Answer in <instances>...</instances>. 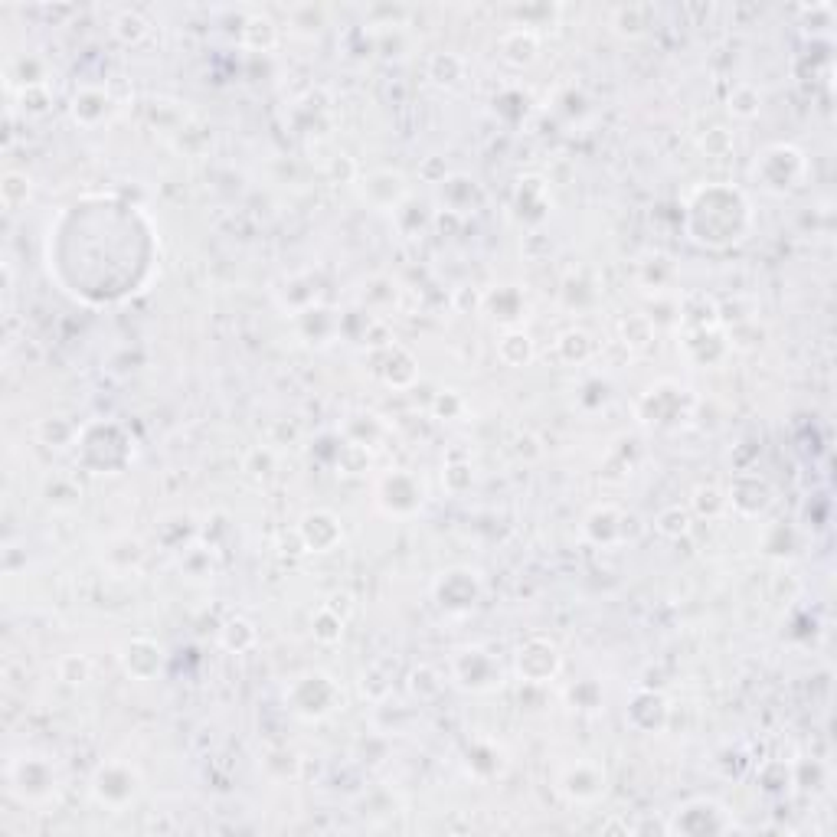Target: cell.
I'll use <instances>...</instances> for the list:
<instances>
[{"mask_svg":"<svg viewBox=\"0 0 837 837\" xmlns=\"http://www.w3.org/2000/svg\"><path fill=\"white\" fill-rule=\"evenodd\" d=\"M301 537H305V543L314 553H327L337 540H341V524L324 511L308 514L305 520H301Z\"/></svg>","mask_w":837,"mask_h":837,"instance_id":"5b68a950","label":"cell"},{"mask_svg":"<svg viewBox=\"0 0 837 837\" xmlns=\"http://www.w3.org/2000/svg\"><path fill=\"white\" fill-rule=\"evenodd\" d=\"M455 661L468 664V671H465V667H455V677L465 687H471V690H491V687L501 684V667H497V661L491 658L488 651L462 648V651H455Z\"/></svg>","mask_w":837,"mask_h":837,"instance_id":"7a4b0ae2","label":"cell"},{"mask_svg":"<svg viewBox=\"0 0 837 837\" xmlns=\"http://www.w3.org/2000/svg\"><path fill=\"white\" fill-rule=\"evenodd\" d=\"M687 524H690V517L684 511H667L658 520V530L667 533V537H677V533H687Z\"/></svg>","mask_w":837,"mask_h":837,"instance_id":"ba28073f","label":"cell"},{"mask_svg":"<svg viewBox=\"0 0 837 837\" xmlns=\"http://www.w3.org/2000/svg\"><path fill=\"white\" fill-rule=\"evenodd\" d=\"M115 33L121 36V40L138 43L141 36H148V23H144L138 14H121V17L115 20Z\"/></svg>","mask_w":837,"mask_h":837,"instance_id":"52a82bcc","label":"cell"},{"mask_svg":"<svg viewBox=\"0 0 837 837\" xmlns=\"http://www.w3.org/2000/svg\"><path fill=\"white\" fill-rule=\"evenodd\" d=\"M118 766H102L99 775H95L92 782V795L99 798L102 805H125L131 795H135V775L125 772L121 775V782L115 779Z\"/></svg>","mask_w":837,"mask_h":837,"instance_id":"277c9868","label":"cell"},{"mask_svg":"<svg viewBox=\"0 0 837 837\" xmlns=\"http://www.w3.org/2000/svg\"><path fill=\"white\" fill-rule=\"evenodd\" d=\"M27 197H30V180L23 174H7L4 177V203L10 210H17L20 203H27Z\"/></svg>","mask_w":837,"mask_h":837,"instance_id":"8992f818","label":"cell"},{"mask_svg":"<svg viewBox=\"0 0 837 837\" xmlns=\"http://www.w3.org/2000/svg\"><path fill=\"white\" fill-rule=\"evenodd\" d=\"M337 687L334 681L327 674H318V671H311V674H301L295 687H291V700H295V710L298 713H305V717H311V703H318V717H324V713H331L334 710V703H337Z\"/></svg>","mask_w":837,"mask_h":837,"instance_id":"6da1fadb","label":"cell"},{"mask_svg":"<svg viewBox=\"0 0 837 837\" xmlns=\"http://www.w3.org/2000/svg\"><path fill=\"white\" fill-rule=\"evenodd\" d=\"M517 664H520V674H530V681H547V677L556 674V667H560V654H556L550 641L533 638L527 648H520Z\"/></svg>","mask_w":837,"mask_h":837,"instance_id":"3957f363","label":"cell"}]
</instances>
